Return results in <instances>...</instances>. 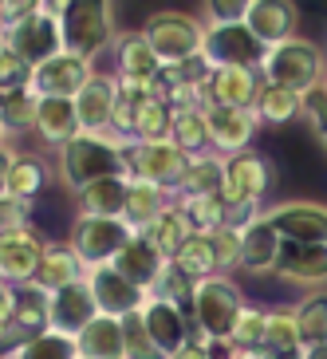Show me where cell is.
Returning a JSON list of instances; mask_svg holds the SVG:
<instances>
[{
	"instance_id": "cell-1",
	"label": "cell",
	"mask_w": 327,
	"mask_h": 359,
	"mask_svg": "<svg viewBox=\"0 0 327 359\" xmlns=\"http://www.w3.org/2000/svg\"><path fill=\"white\" fill-rule=\"evenodd\" d=\"M127 174L123 162V142L115 135H75L67 147L55 150V178L64 182L71 194H79L83 186L99 178H115Z\"/></svg>"
},
{
	"instance_id": "cell-2",
	"label": "cell",
	"mask_w": 327,
	"mask_h": 359,
	"mask_svg": "<svg viewBox=\"0 0 327 359\" xmlns=\"http://www.w3.org/2000/svg\"><path fill=\"white\" fill-rule=\"evenodd\" d=\"M276 186V166L260 150H241L225 158V190L221 198L229 201V225H249L260 213L264 194Z\"/></svg>"
},
{
	"instance_id": "cell-3",
	"label": "cell",
	"mask_w": 327,
	"mask_h": 359,
	"mask_svg": "<svg viewBox=\"0 0 327 359\" xmlns=\"http://www.w3.org/2000/svg\"><path fill=\"white\" fill-rule=\"evenodd\" d=\"M260 79L276 87H288L295 95H312L319 91L327 79V55L319 43L304 40V36H292V40L268 48L260 60Z\"/></svg>"
},
{
	"instance_id": "cell-4",
	"label": "cell",
	"mask_w": 327,
	"mask_h": 359,
	"mask_svg": "<svg viewBox=\"0 0 327 359\" xmlns=\"http://www.w3.org/2000/svg\"><path fill=\"white\" fill-rule=\"evenodd\" d=\"M244 292L232 276L217 273V276H205L193 285V300H190V320H193V332L201 339H229L237 320L244 312Z\"/></svg>"
},
{
	"instance_id": "cell-5",
	"label": "cell",
	"mask_w": 327,
	"mask_h": 359,
	"mask_svg": "<svg viewBox=\"0 0 327 359\" xmlns=\"http://www.w3.org/2000/svg\"><path fill=\"white\" fill-rule=\"evenodd\" d=\"M64 52H75L95 64L99 55L115 43V0H71L60 12Z\"/></svg>"
},
{
	"instance_id": "cell-6",
	"label": "cell",
	"mask_w": 327,
	"mask_h": 359,
	"mask_svg": "<svg viewBox=\"0 0 327 359\" xmlns=\"http://www.w3.org/2000/svg\"><path fill=\"white\" fill-rule=\"evenodd\" d=\"M142 36L154 48V55L162 60V67L181 64V60H190V55L201 52V43H205V20L190 16V12H178V8H162L154 16H146Z\"/></svg>"
},
{
	"instance_id": "cell-7",
	"label": "cell",
	"mask_w": 327,
	"mask_h": 359,
	"mask_svg": "<svg viewBox=\"0 0 327 359\" xmlns=\"http://www.w3.org/2000/svg\"><path fill=\"white\" fill-rule=\"evenodd\" d=\"M130 237H134V229L123 217H79L75 213L67 245L87 269H95V264H115V257L127 249Z\"/></svg>"
},
{
	"instance_id": "cell-8",
	"label": "cell",
	"mask_w": 327,
	"mask_h": 359,
	"mask_svg": "<svg viewBox=\"0 0 327 359\" xmlns=\"http://www.w3.org/2000/svg\"><path fill=\"white\" fill-rule=\"evenodd\" d=\"M123 162H127V178H142L154 182L174 198L181 174L190 166V154L178 150L174 142H123Z\"/></svg>"
},
{
	"instance_id": "cell-9",
	"label": "cell",
	"mask_w": 327,
	"mask_h": 359,
	"mask_svg": "<svg viewBox=\"0 0 327 359\" xmlns=\"http://www.w3.org/2000/svg\"><path fill=\"white\" fill-rule=\"evenodd\" d=\"M95 75V64L75 52H60L28 72V91L36 99H75L83 83Z\"/></svg>"
},
{
	"instance_id": "cell-10",
	"label": "cell",
	"mask_w": 327,
	"mask_h": 359,
	"mask_svg": "<svg viewBox=\"0 0 327 359\" xmlns=\"http://www.w3.org/2000/svg\"><path fill=\"white\" fill-rule=\"evenodd\" d=\"M0 32H4V43H8L28 67H36V64H43V60H52V55L64 52L60 20L43 8L32 12V16H24V20H16V24H8V28H0Z\"/></svg>"
},
{
	"instance_id": "cell-11",
	"label": "cell",
	"mask_w": 327,
	"mask_h": 359,
	"mask_svg": "<svg viewBox=\"0 0 327 359\" xmlns=\"http://www.w3.org/2000/svg\"><path fill=\"white\" fill-rule=\"evenodd\" d=\"M264 48L249 28L241 24H205V43H201V55L209 60L213 67H260Z\"/></svg>"
},
{
	"instance_id": "cell-12",
	"label": "cell",
	"mask_w": 327,
	"mask_h": 359,
	"mask_svg": "<svg viewBox=\"0 0 327 359\" xmlns=\"http://www.w3.org/2000/svg\"><path fill=\"white\" fill-rule=\"evenodd\" d=\"M264 217L288 245H327V205L319 201H280Z\"/></svg>"
},
{
	"instance_id": "cell-13",
	"label": "cell",
	"mask_w": 327,
	"mask_h": 359,
	"mask_svg": "<svg viewBox=\"0 0 327 359\" xmlns=\"http://www.w3.org/2000/svg\"><path fill=\"white\" fill-rule=\"evenodd\" d=\"M83 280H87V288L95 296V308L103 316L123 320V316H130V312H138V308L146 304V292H142L134 280H127L115 264H95V269H87Z\"/></svg>"
},
{
	"instance_id": "cell-14",
	"label": "cell",
	"mask_w": 327,
	"mask_h": 359,
	"mask_svg": "<svg viewBox=\"0 0 327 359\" xmlns=\"http://www.w3.org/2000/svg\"><path fill=\"white\" fill-rule=\"evenodd\" d=\"M205 130H209V150L232 158L241 150H253V138L260 130L253 111H237V107H205Z\"/></svg>"
},
{
	"instance_id": "cell-15",
	"label": "cell",
	"mask_w": 327,
	"mask_h": 359,
	"mask_svg": "<svg viewBox=\"0 0 327 359\" xmlns=\"http://www.w3.org/2000/svg\"><path fill=\"white\" fill-rule=\"evenodd\" d=\"M142 324H146L154 348L166 359H174L193 336V320L181 304H169V300H158V296H146L142 304Z\"/></svg>"
},
{
	"instance_id": "cell-16",
	"label": "cell",
	"mask_w": 327,
	"mask_h": 359,
	"mask_svg": "<svg viewBox=\"0 0 327 359\" xmlns=\"http://www.w3.org/2000/svg\"><path fill=\"white\" fill-rule=\"evenodd\" d=\"M115 99H118V79H115V75L95 72L83 83V91L71 99V103H75V118H79V130H87V135H111Z\"/></svg>"
},
{
	"instance_id": "cell-17",
	"label": "cell",
	"mask_w": 327,
	"mask_h": 359,
	"mask_svg": "<svg viewBox=\"0 0 327 359\" xmlns=\"http://www.w3.org/2000/svg\"><path fill=\"white\" fill-rule=\"evenodd\" d=\"M43 253H48V241L32 229L20 233H4L0 237V280L4 285H28L36 280V269H40Z\"/></svg>"
},
{
	"instance_id": "cell-18",
	"label": "cell",
	"mask_w": 327,
	"mask_h": 359,
	"mask_svg": "<svg viewBox=\"0 0 327 359\" xmlns=\"http://www.w3.org/2000/svg\"><path fill=\"white\" fill-rule=\"evenodd\" d=\"M244 28L264 43V48H276V43L300 36V8L295 0H253L249 12H244Z\"/></svg>"
},
{
	"instance_id": "cell-19",
	"label": "cell",
	"mask_w": 327,
	"mask_h": 359,
	"mask_svg": "<svg viewBox=\"0 0 327 359\" xmlns=\"http://www.w3.org/2000/svg\"><path fill=\"white\" fill-rule=\"evenodd\" d=\"M280 253H284V237L276 233V225L264 217V210L256 213L253 222L244 225L241 237V269L249 276H272L276 264H280Z\"/></svg>"
},
{
	"instance_id": "cell-20",
	"label": "cell",
	"mask_w": 327,
	"mask_h": 359,
	"mask_svg": "<svg viewBox=\"0 0 327 359\" xmlns=\"http://www.w3.org/2000/svg\"><path fill=\"white\" fill-rule=\"evenodd\" d=\"M260 67H213L205 95L213 107H237V111H253L260 95Z\"/></svg>"
},
{
	"instance_id": "cell-21",
	"label": "cell",
	"mask_w": 327,
	"mask_h": 359,
	"mask_svg": "<svg viewBox=\"0 0 327 359\" xmlns=\"http://www.w3.org/2000/svg\"><path fill=\"white\" fill-rule=\"evenodd\" d=\"M276 280L284 285H300V288H327V245H288L276 264Z\"/></svg>"
},
{
	"instance_id": "cell-22",
	"label": "cell",
	"mask_w": 327,
	"mask_h": 359,
	"mask_svg": "<svg viewBox=\"0 0 327 359\" xmlns=\"http://www.w3.org/2000/svg\"><path fill=\"white\" fill-rule=\"evenodd\" d=\"M111 48H115V79H123V83L150 87V79L162 72V60L146 43L142 28H138V32H118Z\"/></svg>"
},
{
	"instance_id": "cell-23",
	"label": "cell",
	"mask_w": 327,
	"mask_h": 359,
	"mask_svg": "<svg viewBox=\"0 0 327 359\" xmlns=\"http://www.w3.org/2000/svg\"><path fill=\"white\" fill-rule=\"evenodd\" d=\"M99 316L95 296L87 288V280H75V285L52 292V327L64 332V336H79L91 320Z\"/></svg>"
},
{
	"instance_id": "cell-24",
	"label": "cell",
	"mask_w": 327,
	"mask_h": 359,
	"mask_svg": "<svg viewBox=\"0 0 327 359\" xmlns=\"http://www.w3.org/2000/svg\"><path fill=\"white\" fill-rule=\"evenodd\" d=\"M12 327L16 339L40 336L52 327V292H43L40 285H12Z\"/></svg>"
},
{
	"instance_id": "cell-25",
	"label": "cell",
	"mask_w": 327,
	"mask_h": 359,
	"mask_svg": "<svg viewBox=\"0 0 327 359\" xmlns=\"http://www.w3.org/2000/svg\"><path fill=\"white\" fill-rule=\"evenodd\" d=\"M32 135L52 150L67 147L75 135H83L79 118H75V103L71 99H36V130Z\"/></svg>"
},
{
	"instance_id": "cell-26",
	"label": "cell",
	"mask_w": 327,
	"mask_h": 359,
	"mask_svg": "<svg viewBox=\"0 0 327 359\" xmlns=\"http://www.w3.org/2000/svg\"><path fill=\"white\" fill-rule=\"evenodd\" d=\"M166 264L169 261L146 241V237H142V233H134V237L127 241V249L115 257V269L127 276V280H134V285L142 288L146 296H150V288L158 285V276H162V269H166Z\"/></svg>"
},
{
	"instance_id": "cell-27",
	"label": "cell",
	"mask_w": 327,
	"mask_h": 359,
	"mask_svg": "<svg viewBox=\"0 0 327 359\" xmlns=\"http://www.w3.org/2000/svg\"><path fill=\"white\" fill-rule=\"evenodd\" d=\"M127 174H115V178H99L91 186H83L75 198V213L79 217H123V205H127Z\"/></svg>"
},
{
	"instance_id": "cell-28",
	"label": "cell",
	"mask_w": 327,
	"mask_h": 359,
	"mask_svg": "<svg viewBox=\"0 0 327 359\" xmlns=\"http://www.w3.org/2000/svg\"><path fill=\"white\" fill-rule=\"evenodd\" d=\"M79 344V355L83 359H127V344H123V320L103 316L99 312L91 324L75 336Z\"/></svg>"
},
{
	"instance_id": "cell-29",
	"label": "cell",
	"mask_w": 327,
	"mask_h": 359,
	"mask_svg": "<svg viewBox=\"0 0 327 359\" xmlns=\"http://www.w3.org/2000/svg\"><path fill=\"white\" fill-rule=\"evenodd\" d=\"M87 276V264L75 257L71 245H48V253H43L40 269H36V280L32 285H40L43 292H60V288L75 285V280H83Z\"/></svg>"
},
{
	"instance_id": "cell-30",
	"label": "cell",
	"mask_w": 327,
	"mask_h": 359,
	"mask_svg": "<svg viewBox=\"0 0 327 359\" xmlns=\"http://www.w3.org/2000/svg\"><path fill=\"white\" fill-rule=\"evenodd\" d=\"M169 118H174V107L158 95H142L134 103V118H130V138L127 142H166L169 138Z\"/></svg>"
},
{
	"instance_id": "cell-31",
	"label": "cell",
	"mask_w": 327,
	"mask_h": 359,
	"mask_svg": "<svg viewBox=\"0 0 327 359\" xmlns=\"http://www.w3.org/2000/svg\"><path fill=\"white\" fill-rule=\"evenodd\" d=\"M221 190H225V158L205 150V154L190 158L174 198H197V194H221Z\"/></svg>"
},
{
	"instance_id": "cell-32",
	"label": "cell",
	"mask_w": 327,
	"mask_h": 359,
	"mask_svg": "<svg viewBox=\"0 0 327 359\" xmlns=\"http://www.w3.org/2000/svg\"><path fill=\"white\" fill-rule=\"evenodd\" d=\"M138 233H142V237H146V241L154 245L166 261H174V253L186 245V237H190L193 229H190V222H186V213L178 210V201H169L166 210H162L150 225H142Z\"/></svg>"
},
{
	"instance_id": "cell-33",
	"label": "cell",
	"mask_w": 327,
	"mask_h": 359,
	"mask_svg": "<svg viewBox=\"0 0 327 359\" xmlns=\"http://www.w3.org/2000/svg\"><path fill=\"white\" fill-rule=\"evenodd\" d=\"M169 194L162 190V186H154V182H142V178H130L127 186V205H123V222L130 225V229H142V225H150L154 217H158L162 210L169 205Z\"/></svg>"
},
{
	"instance_id": "cell-34",
	"label": "cell",
	"mask_w": 327,
	"mask_h": 359,
	"mask_svg": "<svg viewBox=\"0 0 327 359\" xmlns=\"http://www.w3.org/2000/svg\"><path fill=\"white\" fill-rule=\"evenodd\" d=\"M253 115L260 127H284L292 118L304 115V95H295L288 87H276V83H260V95H256Z\"/></svg>"
},
{
	"instance_id": "cell-35",
	"label": "cell",
	"mask_w": 327,
	"mask_h": 359,
	"mask_svg": "<svg viewBox=\"0 0 327 359\" xmlns=\"http://www.w3.org/2000/svg\"><path fill=\"white\" fill-rule=\"evenodd\" d=\"M4 359H83L79 355V344L75 336H64V332H40V336H28V339H16V348H8Z\"/></svg>"
},
{
	"instance_id": "cell-36",
	"label": "cell",
	"mask_w": 327,
	"mask_h": 359,
	"mask_svg": "<svg viewBox=\"0 0 327 359\" xmlns=\"http://www.w3.org/2000/svg\"><path fill=\"white\" fill-rule=\"evenodd\" d=\"M169 142L178 150H186L190 158L209 150V130H205V111L197 107H174V118H169Z\"/></svg>"
},
{
	"instance_id": "cell-37",
	"label": "cell",
	"mask_w": 327,
	"mask_h": 359,
	"mask_svg": "<svg viewBox=\"0 0 327 359\" xmlns=\"http://www.w3.org/2000/svg\"><path fill=\"white\" fill-rule=\"evenodd\" d=\"M292 316H295V332H300V348L327 344V288H312L292 308Z\"/></svg>"
},
{
	"instance_id": "cell-38",
	"label": "cell",
	"mask_w": 327,
	"mask_h": 359,
	"mask_svg": "<svg viewBox=\"0 0 327 359\" xmlns=\"http://www.w3.org/2000/svg\"><path fill=\"white\" fill-rule=\"evenodd\" d=\"M174 264L190 280H205V276H217V249H213V233H190L186 245L174 253Z\"/></svg>"
},
{
	"instance_id": "cell-39",
	"label": "cell",
	"mask_w": 327,
	"mask_h": 359,
	"mask_svg": "<svg viewBox=\"0 0 327 359\" xmlns=\"http://www.w3.org/2000/svg\"><path fill=\"white\" fill-rule=\"evenodd\" d=\"M260 351H268V355H276V359H300V332H295L292 308H268Z\"/></svg>"
},
{
	"instance_id": "cell-40",
	"label": "cell",
	"mask_w": 327,
	"mask_h": 359,
	"mask_svg": "<svg viewBox=\"0 0 327 359\" xmlns=\"http://www.w3.org/2000/svg\"><path fill=\"white\" fill-rule=\"evenodd\" d=\"M174 201L186 213L193 233H217L221 225H229V201L221 194H197V198H174Z\"/></svg>"
},
{
	"instance_id": "cell-41",
	"label": "cell",
	"mask_w": 327,
	"mask_h": 359,
	"mask_svg": "<svg viewBox=\"0 0 327 359\" xmlns=\"http://www.w3.org/2000/svg\"><path fill=\"white\" fill-rule=\"evenodd\" d=\"M43 186H48V162L36 158V154H16L12 174H8V198L32 201V198H40Z\"/></svg>"
},
{
	"instance_id": "cell-42",
	"label": "cell",
	"mask_w": 327,
	"mask_h": 359,
	"mask_svg": "<svg viewBox=\"0 0 327 359\" xmlns=\"http://www.w3.org/2000/svg\"><path fill=\"white\" fill-rule=\"evenodd\" d=\"M0 127H4L8 142L36 130V95L28 91V87H20V91H8V95H4V103H0Z\"/></svg>"
},
{
	"instance_id": "cell-43",
	"label": "cell",
	"mask_w": 327,
	"mask_h": 359,
	"mask_svg": "<svg viewBox=\"0 0 327 359\" xmlns=\"http://www.w3.org/2000/svg\"><path fill=\"white\" fill-rule=\"evenodd\" d=\"M264 324H268V308H256V304H244L241 320H237V327H232V344H237V351H260L264 344Z\"/></svg>"
},
{
	"instance_id": "cell-44",
	"label": "cell",
	"mask_w": 327,
	"mask_h": 359,
	"mask_svg": "<svg viewBox=\"0 0 327 359\" xmlns=\"http://www.w3.org/2000/svg\"><path fill=\"white\" fill-rule=\"evenodd\" d=\"M193 285H197V280H190V276L181 273L178 264L169 261L166 269H162L158 285L150 288V296H158V300H169V304H181V308H186V312H190V300H193Z\"/></svg>"
},
{
	"instance_id": "cell-45",
	"label": "cell",
	"mask_w": 327,
	"mask_h": 359,
	"mask_svg": "<svg viewBox=\"0 0 327 359\" xmlns=\"http://www.w3.org/2000/svg\"><path fill=\"white\" fill-rule=\"evenodd\" d=\"M123 344H127V359H166L154 348V339H150L146 324H142V308L123 316Z\"/></svg>"
},
{
	"instance_id": "cell-46",
	"label": "cell",
	"mask_w": 327,
	"mask_h": 359,
	"mask_svg": "<svg viewBox=\"0 0 327 359\" xmlns=\"http://www.w3.org/2000/svg\"><path fill=\"white\" fill-rule=\"evenodd\" d=\"M241 237H244L241 225H221V229L213 233V249H217V269H221L225 276H229L232 269H241Z\"/></svg>"
},
{
	"instance_id": "cell-47",
	"label": "cell",
	"mask_w": 327,
	"mask_h": 359,
	"mask_svg": "<svg viewBox=\"0 0 327 359\" xmlns=\"http://www.w3.org/2000/svg\"><path fill=\"white\" fill-rule=\"evenodd\" d=\"M28 72H32V67L24 64V60L12 52L8 43H0V91L8 95V91H20V87H28Z\"/></svg>"
},
{
	"instance_id": "cell-48",
	"label": "cell",
	"mask_w": 327,
	"mask_h": 359,
	"mask_svg": "<svg viewBox=\"0 0 327 359\" xmlns=\"http://www.w3.org/2000/svg\"><path fill=\"white\" fill-rule=\"evenodd\" d=\"M253 0H201V20L205 24H241Z\"/></svg>"
},
{
	"instance_id": "cell-49",
	"label": "cell",
	"mask_w": 327,
	"mask_h": 359,
	"mask_svg": "<svg viewBox=\"0 0 327 359\" xmlns=\"http://www.w3.org/2000/svg\"><path fill=\"white\" fill-rule=\"evenodd\" d=\"M20 229H32V210H28V201L0 198V237H4V233H20Z\"/></svg>"
},
{
	"instance_id": "cell-50",
	"label": "cell",
	"mask_w": 327,
	"mask_h": 359,
	"mask_svg": "<svg viewBox=\"0 0 327 359\" xmlns=\"http://www.w3.org/2000/svg\"><path fill=\"white\" fill-rule=\"evenodd\" d=\"M304 118L312 123L316 138L327 147V95H323V87H319V91H312V95H304Z\"/></svg>"
},
{
	"instance_id": "cell-51",
	"label": "cell",
	"mask_w": 327,
	"mask_h": 359,
	"mask_svg": "<svg viewBox=\"0 0 327 359\" xmlns=\"http://www.w3.org/2000/svg\"><path fill=\"white\" fill-rule=\"evenodd\" d=\"M40 8L43 0H0V28H8V24L24 20V16H32Z\"/></svg>"
},
{
	"instance_id": "cell-52",
	"label": "cell",
	"mask_w": 327,
	"mask_h": 359,
	"mask_svg": "<svg viewBox=\"0 0 327 359\" xmlns=\"http://www.w3.org/2000/svg\"><path fill=\"white\" fill-rule=\"evenodd\" d=\"M4 339H16V327H12V285L0 280V344Z\"/></svg>"
},
{
	"instance_id": "cell-53",
	"label": "cell",
	"mask_w": 327,
	"mask_h": 359,
	"mask_svg": "<svg viewBox=\"0 0 327 359\" xmlns=\"http://www.w3.org/2000/svg\"><path fill=\"white\" fill-rule=\"evenodd\" d=\"M205 359H241L232 339H205Z\"/></svg>"
},
{
	"instance_id": "cell-54",
	"label": "cell",
	"mask_w": 327,
	"mask_h": 359,
	"mask_svg": "<svg viewBox=\"0 0 327 359\" xmlns=\"http://www.w3.org/2000/svg\"><path fill=\"white\" fill-rule=\"evenodd\" d=\"M16 154H20V150L12 147H0V198H8V174H12V162H16Z\"/></svg>"
},
{
	"instance_id": "cell-55",
	"label": "cell",
	"mask_w": 327,
	"mask_h": 359,
	"mask_svg": "<svg viewBox=\"0 0 327 359\" xmlns=\"http://www.w3.org/2000/svg\"><path fill=\"white\" fill-rule=\"evenodd\" d=\"M174 359H205V339H201L197 332H193V336H190V344H186V348H181Z\"/></svg>"
},
{
	"instance_id": "cell-56",
	"label": "cell",
	"mask_w": 327,
	"mask_h": 359,
	"mask_svg": "<svg viewBox=\"0 0 327 359\" xmlns=\"http://www.w3.org/2000/svg\"><path fill=\"white\" fill-rule=\"evenodd\" d=\"M300 359H327V344H312V348H300Z\"/></svg>"
},
{
	"instance_id": "cell-57",
	"label": "cell",
	"mask_w": 327,
	"mask_h": 359,
	"mask_svg": "<svg viewBox=\"0 0 327 359\" xmlns=\"http://www.w3.org/2000/svg\"><path fill=\"white\" fill-rule=\"evenodd\" d=\"M0 147H8V135H4V127H0Z\"/></svg>"
},
{
	"instance_id": "cell-58",
	"label": "cell",
	"mask_w": 327,
	"mask_h": 359,
	"mask_svg": "<svg viewBox=\"0 0 327 359\" xmlns=\"http://www.w3.org/2000/svg\"><path fill=\"white\" fill-rule=\"evenodd\" d=\"M241 359H253V355H244V351H241Z\"/></svg>"
},
{
	"instance_id": "cell-59",
	"label": "cell",
	"mask_w": 327,
	"mask_h": 359,
	"mask_svg": "<svg viewBox=\"0 0 327 359\" xmlns=\"http://www.w3.org/2000/svg\"><path fill=\"white\" fill-rule=\"evenodd\" d=\"M323 95H327V79H323Z\"/></svg>"
},
{
	"instance_id": "cell-60",
	"label": "cell",
	"mask_w": 327,
	"mask_h": 359,
	"mask_svg": "<svg viewBox=\"0 0 327 359\" xmlns=\"http://www.w3.org/2000/svg\"><path fill=\"white\" fill-rule=\"evenodd\" d=\"M0 103H4V91H0Z\"/></svg>"
},
{
	"instance_id": "cell-61",
	"label": "cell",
	"mask_w": 327,
	"mask_h": 359,
	"mask_svg": "<svg viewBox=\"0 0 327 359\" xmlns=\"http://www.w3.org/2000/svg\"><path fill=\"white\" fill-rule=\"evenodd\" d=\"M0 43H4V32H0Z\"/></svg>"
}]
</instances>
